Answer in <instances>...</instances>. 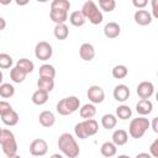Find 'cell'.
Here are the masks:
<instances>
[{"instance_id":"25","label":"cell","mask_w":158,"mask_h":158,"mask_svg":"<svg viewBox=\"0 0 158 158\" xmlns=\"http://www.w3.org/2000/svg\"><path fill=\"white\" fill-rule=\"evenodd\" d=\"M85 17H84V15L81 14V11L80 10H75V11H73L70 15H69V22L73 25V26H75V27H80V26H83L84 23H85Z\"/></svg>"},{"instance_id":"40","label":"cell","mask_w":158,"mask_h":158,"mask_svg":"<svg viewBox=\"0 0 158 158\" xmlns=\"http://www.w3.org/2000/svg\"><path fill=\"white\" fill-rule=\"evenodd\" d=\"M157 4H158V0H152V11H153V16H152V17H154V19H158Z\"/></svg>"},{"instance_id":"3","label":"cell","mask_w":158,"mask_h":158,"mask_svg":"<svg viewBox=\"0 0 158 158\" xmlns=\"http://www.w3.org/2000/svg\"><path fill=\"white\" fill-rule=\"evenodd\" d=\"M80 109V100L72 95V96H67V98H63L62 100H59L56 105V110L59 115L62 116H68V115H72L73 112H75L77 110Z\"/></svg>"},{"instance_id":"37","label":"cell","mask_w":158,"mask_h":158,"mask_svg":"<svg viewBox=\"0 0 158 158\" xmlns=\"http://www.w3.org/2000/svg\"><path fill=\"white\" fill-rule=\"evenodd\" d=\"M149 154L152 158H158V138H156L149 146Z\"/></svg>"},{"instance_id":"38","label":"cell","mask_w":158,"mask_h":158,"mask_svg":"<svg viewBox=\"0 0 158 158\" xmlns=\"http://www.w3.org/2000/svg\"><path fill=\"white\" fill-rule=\"evenodd\" d=\"M10 110H12V106H11L7 101H5V100L0 101V116L5 115V114L9 112Z\"/></svg>"},{"instance_id":"22","label":"cell","mask_w":158,"mask_h":158,"mask_svg":"<svg viewBox=\"0 0 158 158\" xmlns=\"http://www.w3.org/2000/svg\"><path fill=\"white\" fill-rule=\"evenodd\" d=\"M53 35L57 40L59 41H63V40H67V37L69 36V28L65 23H62V25H56L54 26V30H53Z\"/></svg>"},{"instance_id":"26","label":"cell","mask_w":158,"mask_h":158,"mask_svg":"<svg viewBox=\"0 0 158 158\" xmlns=\"http://www.w3.org/2000/svg\"><path fill=\"white\" fill-rule=\"evenodd\" d=\"M117 125V118L114 114H105L101 117V126L105 130H112Z\"/></svg>"},{"instance_id":"27","label":"cell","mask_w":158,"mask_h":158,"mask_svg":"<svg viewBox=\"0 0 158 158\" xmlns=\"http://www.w3.org/2000/svg\"><path fill=\"white\" fill-rule=\"evenodd\" d=\"M16 67L20 68L22 72H25L26 74L32 73L33 69H35V64H33V62L30 60L28 58H20V59L17 60V63H16Z\"/></svg>"},{"instance_id":"4","label":"cell","mask_w":158,"mask_h":158,"mask_svg":"<svg viewBox=\"0 0 158 158\" xmlns=\"http://www.w3.org/2000/svg\"><path fill=\"white\" fill-rule=\"evenodd\" d=\"M149 123L151 122L144 116H139V117L131 120L130 126H128V135L135 139L141 138L146 133V131L149 128V126H151Z\"/></svg>"},{"instance_id":"30","label":"cell","mask_w":158,"mask_h":158,"mask_svg":"<svg viewBox=\"0 0 158 158\" xmlns=\"http://www.w3.org/2000/svg\"><path fill=\"white\" fill-rule=\"evenodd\" d=\"M116 116L121 120H128L131 116H132V110L128 105H120L116 107Z\"/></svg>"},{"instance_id":"46","label":"cell","mask_w":158,"mask_h":158,"mask_svg":"<svg viewBox=\"0 0 158 158\" xmlns=\"http://www.w3.org/2000/svg\"><path fill=\"white\" fill-rule=\"evenodd\" d=\"M7 158H22V157H21V156H19V154L16 153V154H14V156H10V157H7Z\"/></svg>"},{"instance_id":"19","label":"cell","mask_w":158,"mask_h":158,"mask_svg":"<svg viewBox=\"0 0 158 158\" xmlns=\"http://www.w3.org/2000/svg\"><path fill=\"white\" fill-rule=\"evenodd\" d=\"M79 115L80 117L88 120V118H93L95 115H96V107L94 104L89 102V104H85L83 105L80 109H79Z\"/></svg>"},{"instance_id":"43","label":"cell","mask_w":158,"mask_h":158,"mask_svg":"<svg viewBox=\"0 0 158 158\" xmlns=\"http://www.w3.org/2000/svg\"><path fill=\"white\" fill-rule=\"evenodd\" d=\"M5 27H6V21H5V19H4V17H1V16H0V32H1Z\"/></svg>"},{"instance_id":"32","label":"cell","mask_w":158,"mask_h":158,"mask_svg":"<svg viewBox=\"0 0 158 158\" xmlns=\"http://www.w3.org/2000/svg\"><path fill=\"white\" fill-rule=\"evenodd\" d=\"M15 94V88L12 84L10 83H2L0 85V96L4 99H9L11 96H14Z\"/></svg>"},{"instance_id":"47","label":"cell","mask_w":158,"mask_h":158,"mask_svg":"<svg viewBox=\"0 0 158 158\" xmlns=\"http://www.w3.org/2000/svg\"><path fill=\"white\" fill-rule=\"evenodd\" d=\"M2 79H4V75H2V72L0 70V85L2 84Z\"/></svg>"},{"instance_id":"17","label":"cell","mask_w":158,"mask_h":158,"mask_svg":"<svg viewBox=\"0 0 158 158\" xmlns=\"http://www.w3.org/2000/svg\"><path fill=\"white\" fill-rule=\"evenodd\" d=\"M128 141V133L127 131H125L123 128H118L115 130L112 133V143L117 147V146H123L126 144Z\"/></svg>"},{"instance_id":"2","label":"cell","mask_w":158,"mask_h":158,"mask_svg":"<svg viewBox=\"0 0 158 158\" xmlns=\"http://www.w3.org/2000/svg\"><path fill=\"white\" fill-rule=\"evenodd\" d=\"M80 11L84 15L85 20H89V22L93 23V25H100L102 22V20H104L101 10H99L98 5L93 0L85 1L83 4V7H81Z\"/></svg>"},{"instance_id":"18","label":"cell","mask_w":158,"mask_h":158,"mask_svg":"<svg viewBox=\"0 0 158 158\" xmlns=\"http://www.w3.org/2000/svg\"><path fill=\"white\" fill-rule=\"evenodd\" d=\"M83 126H84V130H85V133L88 137L90 136H94L98 133L99 131V125H98V121L94 120V118H88V120H84L81 121Z\"/></svg>"},{"instance_id":"29","label":"cell","mask_w":158,"mask_h":158,"mask_svg":"<svg viewBox=\"0 0 158 158\" xmlns=\"http://www.w3.org/2000/svg\"><path fill=\"white\" fill-rule=\"evenodd\" d=\"M26 73L25 72H22L20 68H17L16 65L14 67V68H11V70H10V79L14 81V83H17V84H20V83H22L25 79H26Z\"/></svg>"},{"instance_id":"31","label":"cell","mask_w":158,"mask_h":158,"mask_svg":"<svg viewBox=\"0 0 158 158\" xmlns=\"http://www.w3.org/2000/svg\"><path fill=\"white\" fill-rule=\"evenodd\" d=\"M111 74H112V77H114L115 79H123V78L127 77L128 69H127V67L123 65V64H117V65H115V67L112 68Z\"/></svg>"},{"instance_id":"28","label":"cell","mask_w":158,"mask_h":158,"mask_svg":"<svg viewBox=\"0 0 158 158\" xmlns=\"http://www.w3.org/2000/svg\"><path fill=\"white\" fill-rule=\"evenodd\" d=\"M38 74L42 78H51L54 79L56 77V68L52 64H42L38 69Z\"/></svg>"},{"instance_id":"34","label":"cell","mask_w":158,"mask_h":158,"mask_svg":"<svg viewBox=\"0 0 158 158\" xmlns=\"http://www.w3.org/2000/svg\"><path fill=\"white\" fill-rule=\"evenodd\" d=\"M51 9L68 11L70 9V2L68 0H53L51 2Z\"/></svg>"},{"instance_id":"7","label":"cell","mask_w":158,"mask_h":158,"mask_svg":"<svg viewBox=\"0 0 158 158\" xmlns=\"http://www.w3.org/2000/svg\"><path fill=\"white\" fill-rule=\"evenodd\" d=\"M48 152V143L43 138H36L30 143V153L33 157H42Z\"/></svg>"},{"instance_id":"12","label":"cell","mask_w":158,"mask_h":158,"mask_svg":"<svg viewBox=\"0 0 158 158\" xmlns=\"http://www.w3.org/2000/svg\"><path fill=\"white\" fill-rule=\"evenodd\" d=\"M79 56L85 62L93 60L94 57H95V48H94V46L91 43H88V42L83 43L80 46V48H79Z\"/></svg>"},{"instance_id":"6","label":"cell","mask_w":158,"mask_h":158,"mask_svg":"<svg viewBox=\"0 0 158 158\" xmlns=\"http://www.w3.org/2000/svg\"><path fill=\"white\" fill-rule=\"evenodd\" d=\"M53 54V48L52 46L46 42V41H41L36 44L35 47V56L37 59L40 60H48Z\"/></svg>"},{"instance_id":"45","label":"cell","mask_w":158,"mask_h":158,"mask_svg":"<svg viewBox=\"0 0 158 158\" xmlns=\"http://www.w3.org/2000/svg\"><path fill=\"white\" fill-rule=\"evenodd\" d=\"M116 158H131V157L127 156V154H120V156H117Z\"/></svg>"},{"instance_id":"23","label":"cell","mask_w":158,"mask_h":158,"mask_svg":"<svg viewBox=\"0 0 158 158\" xmlns=\"http://www.w3.org/2000/svg\"><path fill=\"white\" fill-rule=\"evenodd\" d=\"M37 88L41 89V90H44V91H47L49 94L54 89V80L51 79V78H42V77H40L38 80H37Z\"/></svg>"},{"instance_id":"9","label":"cell","mask_w":158,"mask_h":158,"mask_svg":"<svg viewBox=\"0 0 158 158\" xmlns=\"http://www.w3.org/2000/svg\"><path fill=\"white\" fill-rule=\"evenodd\" d=\"M136 93L141 99H149L154 93V85L152 81H141L136 88Z\"/></svg>"},{"instance_id":"14","label":"cell","mask_w":158,"mask_h":158,"mask_svg":"<svg viewBox=\"0 0 158 158\" xmlns=\"http://www.w3.org/2000/svg\"><path fill=\"white\" fill-rule=\"evenodd\" d=\"M120 33H121V27L117 22L111 21L104 26V35L107 38H116L120 36Z\"/></svg>"},{"instance_id":"39","label":"cell","mask_w":158,"mask_h":158,"mask_svg":"<svg viewBox=\"0 0 158 158\" xmlns=\"http://www.w3.org/2000/svg\"><path fill=\"white\" fill-rule=\"evenodd\" d=\"M132 4H133V6L137 7L138 10H142V9L148 4V1H147V0H133Z\"/></svg>"},{"instance_id":"15","label":"cell","mask_w":158,"mask_h":158,"mask_svg":"<svg viewBox=\"0 0 158 158\" xmlns=\"http://www.w3.org/2000/svg\"><path fill=\"white\" fill-rule=\"evenodd\" d=\"M38 121L43 127H52L56 123V116L52 111L49 110H44L38 116Z\"/></svg>"},{"instance_id":"41","label":"cell","mask_w":158,"mask_h":158,"mask_svg":"<svg viewBox=\"0 0 158 158\" xmlns=\"http://www.w3.org/2000/svg\"><path fill=\"white\" fill-rule=\"evenodd\" d=\"M149 125H152V130H153V132L158 133V117H153L152 123H149Z\"/></svg>"},{"instance_id":"44","label":"cell","mask_w":158,"mask_h":158,"mask_svg":"<svg viewBox=\"0 0 158 158\" xmlns=\"http://www.w3.org/2000/svg\"><path fill=\"white\" fill-rule=\"evenodd\" d=\"M49 158H64L62 154H59V153H54V154H52Z\"/></svg>"},{"instance_id":"24","label":"cell","mask_w":158,"mask_h":158,"mask_svg":"<svg viewBox=\"0 0 158 158\" xmlns=\"http://www.w3.org/2000/svg\"><path fill=\"white\" fill-rule=\"evenodd\" d=\"M1 121L6 125V126H15L19 122V114L12 109L9 112H6L5 115L1 116Z\"/></svg>"},{"instance_id":"36","label":"cell","mask_w":158,"mask_h":158,"mask_svg":"<svg viewBox=\"0 0 158 158\" xmlns=\"http://www.w3.org/2000/svg\"><path fill=\"white\" fill-rule=\"evenodd\" d=\"M74 133H75V136H77L79 139H85V138H88V136H86V133H85V130H84V126H83L81 122H78V123L74 126Z\"/></svg>"},{"instance_id":"5","label":"cell","mask_w":158,"mask_h":158,"mask_svg":"<svg viewBox=\"0 0 158 158\" xmlns=\"http://www.w3.org/2000/svg\"><path fill=\"white\" fill-rule=\"evenodd\" d=\"M0 144L6 157H10L17 153V142H16L15 135L10 130H2V133L0 136Z\"/></svg>"},{"instance_id":"16","label":"cell","mask_w":158,"mask_h":158,"mask_svg":"<svg viewBox=\"0 0 158 158\" xmlns=\"http://www.w3.org/2000/svg\"><path fill=\"white\" fill-rule=\"evenodd\" d=\"M49 17H51V20H52L56 25H62V23H65V21L68 20V11L51 9V11H49Z\"/></svg>"},{"instance_id":"10","label":"cell","mask_w":158,"mask_h":158,"mask_svg":"<svg viewBox=\"0 0 158 158\" xmlns=\"http://www.w3.org/2000/svg\"><path fill=\"white\" fill-rule=\"evenodd\" d=\"M133 19H135V22L139 26H148L152 23L153 21V17H152V14L144 9L142 10H137L133 15Z\"/></svg>"},{"instance_id":"20","label":"cell","mask_w":158,"mask_h":158,"mask_svg":"<svg viewBox=\"0 0 158 158\" xmlns=\"http://www.w3.org/2000/svg\"><path fill=\"white\" fill-rule=\"evenodd\" d=\"M31 100H32V102H33L35 105L41 106V105H43V104H46V102L48 101V93L44 91V90L37 89V90L32 94Z\"/></svg>"},{"instance_id":"42","label":"cell","mask_w":158,"mask_h":158,"mask_svg":"<svg viewBox=\"0 0 158 158\" xmlns=\"http://www.w3.org/2000/svg\"><path fill=\"white\" fill-rule=\"evenodd\" d=\"M136 158H152L149 153H146V152H142V153H138L136 156Z\"/></svg>"},{"instance_id":"21","label":"cell","mask_w":158,"mask_h":158,"mask_svg":"<svg viewBox=\"0 0 158 158\" xmlns=\"http://www.w3.org/2000/svg\"><path fill=\"white\" fill-rule=\"evenodd\" d=\"M100 152H101V154L104 156V157H106V158H111V157H114L116 153H117V147L112 143V142H104L102 144H101V147H100Z\"/></svg>"},{"instance_id":"13","label":"cell","mask_w":158,"mask_h":158,"mask_svg":"<svg viewBox=\"0 0 158 158\" xmlns=\"http://www.w3.org/2000/svg\"><path fill=\"white\" fill-rule=\"evenodd\" d=\"M136 111L141 116L149 115L153 111V104H152V101L149 99H141L136 104Z\"/></svg>"},{"instance_id":"8","label":"cell","mask_w":158,"mask_h":158,"mask_svg":"<svg viewBox=\"0 0 158 158\" xmlns=\"http://www.w3.org/2000/svg\"><path fill=\"white\" fill-rule=\"evenodd\" d=\"M86 95H88L89 101L91 104H94V105L95 104H101L104 101V99H105V91L99 85H91V86H89Z\"/></svg>"},{"instance_id":"35","label":"cell","mask_w":158,"mask_h":158,"mask_svg":"<svg viewBox=\"0 0 158 158\" xmlns=\"http://www.w3.org/2000/svg\"><path fill=\"white\" fill-rule=\"evenodd\" d=\"M99 6L102 11L111 12L116 7V1L115 0H99Z\"/></svg>"},{"instance_id":"1","label":"cell","mask_w":158,"mask_h":158,"mask_svg":"<svg viewBox=\"0 0 158 158\" xmlns=\"http://www.w3.org/2000/svg\"><path fill=\"white\" fill-rule=\"evenodd\" d=\"M57 144H58L59 151L68 158H77L80 153L79 144L77 143L75 138L68 132H64L59 136Z\"/></svg>"},{"instance_id":"33","label":"cell","mask_w":158,"mask_h":158,"mask_svg":"<svg viewBox=\"0 0 158 158\" xmlns=\"http://www.w3.org/2000/svg\"><path fill=\"white\" fill-rule=\"evenodd\" d=\"M14 64L12 57L7 53H0V69H9Z\"/></svg>"},{"instance_id":"11","label":"cell","mask_w":158,"mask_h":158,"mask_svg":"<svg viewBox=\"0 0 158 158\" xmlns=\"http://www.w3.org/2000/svg\"><path fill=\"white\" fill-rule=\"evenodd\" d=\"M112 95H114V99H115L116 101H118V102H125V101L130 98V89H128V86L125 85V84H118V85L115 86Z\"/></svg>"},{"instance_id":"48","label":"cell","mask_w":158,"mask_h":158,"mask_svg":"<svg viewBox=\"0 0 158 158\" xmlns=\"http://www.w3.org/2000/svg\"><path fill=\"white\" fill-rule=\"evenodd\" d=\"M2 130H4V128H1V127H0V136H1V133H2Z\"/></svg>"}]
</instances>
